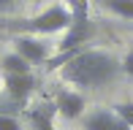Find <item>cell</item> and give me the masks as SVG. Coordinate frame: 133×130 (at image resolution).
<instances>
[{
    "label": "cell",
    "instance_id": "30bf717a",
    "mask_svg": "<svg viewBox=\"0 0 133 130\" xmlns=\"http://www.w3.org/2000/svg\"><path fill=\"white\" fill-rule=\"evenodd\" d=\"M111 14L122 16V19H133V0H101Z\"/></svg>",
    "mask_w": 133,
    "mask_h": 130
},
{
    "label": "cell",
    "instance_id": "4fadbf2b",
    "mask_svg": "<svg viewBox=\"0 0 133 130\" xmlns=\"http://www.w3.org/2000/svg\"><path fill=\"white\" fill-rule=\"evenodd\" d=\"M119 68H122V70H125L128 76H133V49L128 52V54H125V60L119 62Z\"/></svg>",
    "mask_w": 133,
    "mask_h": 130
},
{
    "label": "cell",
    "instance_id": "277c9868",
    "mask_svg": "<svg viewBox=\"0 0 133 130\" xmlns=\"http://www.w3.org/2000/svg\"><path fill=\"white\" fill-rule=\"evenodd\" d=\"M14 52L19 57H25L30 65H46V60L52 57L49 44L41 41V35H14Z\"/></svg>",
    "mask_w": 133,
    "mask_h": 130
},
{
    "label": "cell",
    "instance_id": "7a4b0ae2",
    "mask_svg": "<svg viewBox=\"0 0 133 130\" xmlns=\"http://www.w3.org/2000/svg\"><path fill=\"white\" fill-rule=\"evenodd\" d=\"M71 8V25L63 30V38L57 44V54H52L46 60V70H57L74 54H79L90 38L95 35V22L90 19V5L87 0H68Z\"/></svg>",
    "mask_w": 133,
    "mask_h": 130
},
{
    "label": "cell",
    "instance_id": "52a82bcc",
    "mask_svg": "<svg viewBox=\"0 0 133 130\" xmlns=\"http://www.w3.org/2000/svg\"><path fill=\"white\" fill-rule=\"evenodd\" d=\"M54 103H44V106H35V109L27 111V122H30V130H57L54 127Z\"/></svg>",
    "mask_w": 133,
    "mask_h": 130
},
{
    "label": "cell",
    "instance_id": "8fae6325",
    "mask_svg": "<svg viewBox=\"0 0 133 130\" xmlns=\"http://www.w3.org/2000/svg\"><path fill=\"white\" fill-rule=\"evenodd\" d=\"M114 114H117L122 122H128V125L133 127V103H130V100H122V103H117V106H114Z\"/></svg>",
    "mask_w": 133,
    "mask_h": 130
},
{
    "label": "cell",
    "instance_id": "7c38bea8",
    "mask_svg": "<svg viewBox=\"0 0 133 130\" xmlns=\"http://www.w3.org/2000/svg\"><path fill=\"white\" fill-rule=\"evenodd\" d=\"M0 130H22V122L16 119L14 114H5V111H0Z\"/></svg>",
    "mask_w": 133,
    "mask_h": 130
},
{
    "label": "cell",
    "instance_id": "9a60e30c",
    "mask_svg": "<svg viewBox=\"0 0 133 130\" xmlns=\"http://www.w3.org/2000/svg\"><path fill=\"white\" fill-rule=\"evenodd\" d=\"M16 0H0V11H5V8H11Z\"/></svg>",
    "mask_w": 133,
    "mask_h": 130
},
{
    "label": "cell",
    "instance_id": "9c48e42d",
    "mask_svg": "<svg viewBox=\"0 0 133 130\" xmlns=\"http://www.w3.org/2000/svg\"><path fill=\"white\" fill-rule=\"evenodd\" d=\"M0 65H3V73H30V68H33V65H30L25 57H19L16 52H8Z\"/></svg>",
    "mask_w": 133,
    "mask_h": 130
},
{
    "label": "cell",
    "instance_id": "8992f818",
    "mask_svg": "<svg viewBox=\"0 0 133 130\" xmlns=\"http://www.w3.org/2000/svg\"><path fill=\"white\" fill-rule=\"evenodd\" d=\"M54 109L65 119H79L84 114V95L82 92H74V90H60L57 98H54Z\"/></svg>",
    "mask_w": 133,
    "mask_h": 130
},
{
    "label": "cell",
    "instance_id": "5bb4252c",
    "mask_svg": "<svg viewBox=\"0 0 133 130\" xmlns=\"http://www.w3.org/2000/svg\"><path fill=\"white\" fill-rule=\"evenodd\" d=\"M114 117H117V114H114ZM114 130H133V127L128 125V122H122V119L117 117V119H114Z\"/></svg>",
    "mask_w": 133,
    "mask_h": 130
},
{
    "label": "cell",
    "instance_id": "5b68a950",
    "mask_svg": "<svg viewBox=\"0 0 133 130\" xmlns=\"http://www.w3.org/2000/svg\"><path fill=\"white\" fill-rule=\"evenodd\" d=\"M3 87H5V95H8L11 103L25 106L30 92L35 90V79H33V73H5Z\"/></svg>",
    "mask_w": 133,
    "mask_h": 130
},
{
    "label": "cell",
    "instance_id": "6da1fadb",
    "mask_svg": "<svg viewBox=\"0 0 133 130\" xmlns=\"http://www.w3.org/2000/svg\"><path fill=\"white\" fill-rule=\"evenodd\" d=\"M119 62L114 60L109 52L101 49H82L79 54H74L68 62L60 68L63 81L74 87H84V90H101V87L111 84L119 73Z\"/></svg>",
    "mask_w": 133,
    "mask_h": 130
},
{
    "label": "cell",
    "instance_id": "3957f363",
    "mask_svg": "<svg viewBox=\"0 0 133 130\" xmlns=\"http://www.w3.org/2000/svg\"><path fill=\"white\" fill-rule=\"evenodd\" d=\"M71 25V8L63 3H54L46 11L30 16L22 22H3L0 27H8V30L19 33V35H52V33H63Z\"/></svg>",
    "mask_w": 133,
    "mask_h": 130
},
{
    "label": "cell",
    "instance_id": "ba28073f",
    "mask_svg": "<svg viewBox=\"0 0 133 130\" xmlns=\"http://www.w3.org/2000/svg\"><path fill=\"white\" fill-rule=\"evenodd\" d=\"M114 111H106V109H98L92 114L84 117V130H114Z\"/></svg>",
    "mask_w": 133,
    "mask_h": 130
}]
</instances>
